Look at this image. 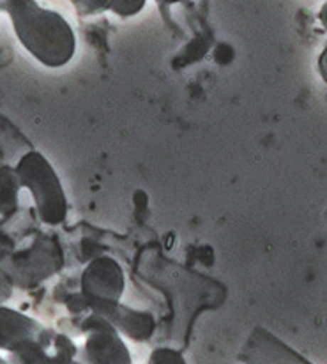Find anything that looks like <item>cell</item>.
Listing matches in <instances>:
<instances>
[{"label":"cell","mask_w":327,"mask_h":364,"mask_svg":"<svg viewBox=\"0 0 327 364\" xmlns=\"http://www.w3.org/2000/svg\"><path fill=\"white\" fill-rule=\"evenodd\" d=\"M0 364H6V363H4V361H2V359H0Z\"/></svg>","instance_id":"52a82bcc"},{"label":"cell","mask_w":327,"mask_h":364,"mask_svg":"<svg viewBox=\"0 0 327 364\" xmlns=\"http://www.w3.org/2000/svg\"><path fill=\"white\" fill-rule=\"evenodd\" d=\"M14 25L20 34L21 43L43 60L45 64L57 68L73 57L75 36L68 21L59 14L41 9L36 4H14Z\"/></svg>","instance_id":"6da1fadb"},{"label":"cell","mask_w":327,"mask_h":364,"mask_svg":"<svg viewBox=\"0 0 327 364\" xmlns=\"http://www.w3.org/2000/svg\"><path fill=\"white\" fill-rule=\"evenodd\" d=\"M141 6H144L141 0H138V2H110L112 11H115L117 14H122V16H129V14L138 13Z\"/></svg>","instance_id":"3957f363"},{"label":"cell","mask_w":327,"mask_h":364,"mask_svg":"<svg viewBox=\"0 0 327 364\" xmlns=\"http://www.w3.org/2000/svg\"><path fill=\"white\" fill-rule=\"evenodd\" d=\"M87 358L90 364H131L124 343L112 334L90 340L87 345Z\"/></svg>","instance_id":"7a4b0ae2"},{"label":"cell","mask_w":327,"mask_h":364,"mask_svg":"<svg viewBox=\"0 0 327 364\" xmlns=\"http://www.w3.org/2000/svg\"><path fill=\"white\" fill-rule=\"evenodd\" d=\"M149 364H183V359L172 352H158Z\"/></svg>","instance_id":"277c9868"},{"label":"cell","mask_w":327,"mask_h":364,"mask_svg":"<svg viewBox=\"0 0 327 364\" xmlns=\"http://www.w3.org/2000/svg\"><path fill=\"white\" fill-rule=\"evenodd\" d=\"M318 20H321V23L324 25V28L327 31V2L322 4V9L321 13H318Z\"/></svg>","instance_id":"8992f818"},{"label":"cell","mask_w":327,"mask_h":364,"mask_svg":"<svg viewBox=\"0 0 327 364\" xmlns=\"http://www.w3.org/2000/svg\"><path fill=\"white\" fill-rule=\"evenodd\" d=\"M318 73H321L322 80L327 83V46L324 52L321 53V57H318Z\"/></svg>","instance_id":"5b68a950"}]
</instances>
